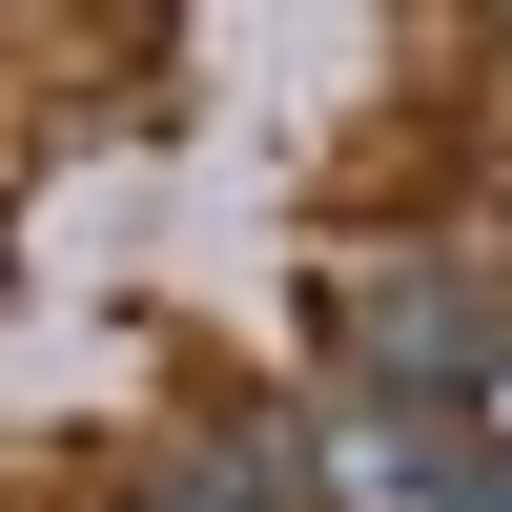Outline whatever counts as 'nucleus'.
<instances>
[{
  "mask_svg": "<svg viewBox=\"0 0 512 512\" xmlns=\"http://www.w3.org/2000/svg\"><path fill=\"white\" fill-rule=\"evenodd\" d=\"M144 512H246V472H164V492H144Z\"/></svg>",
  "mask_w": 512,
  "mask_h": 512,
  "instance_id": "nucleus-2",
  "label": "nucleus"
},
{
  "mask_svg": "<svg viewBox=\"0 0 512 512\" xmlns=\"http://www.w3.org/2000/svg\"><path fill=\"white\" fill-rule=\"evenodd\" d=\"M308 492H328V512H451V492H472V451H451L431 410L349 390V410H308Z\"/></svg>",
  "mask_w": 512,
  "mask_h": 512,
  "instance_id": "nucleus-1",
  "label": "nucleus"
}]
</instances>
